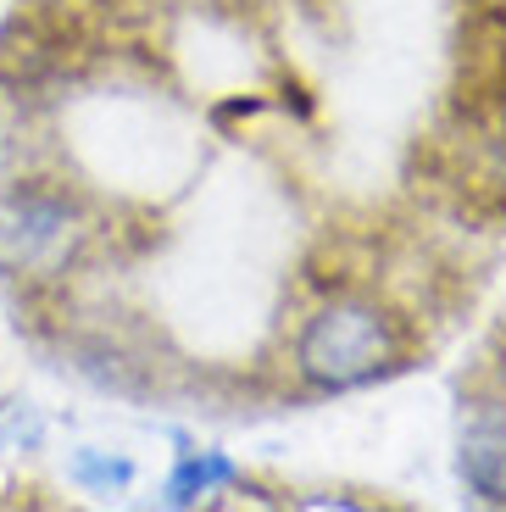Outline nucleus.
Instances as JSON below:
<instances>
[{
	"mask_svg": "<svg viewBox=\"0 0 506 512\" xmlns=\"http://www.w3.org/2000/svg\"><path fill=\"white\" fill-rule=\"evenodd\" d=\"M456 468L473 501L506 507V396H479L462 407L456 429Z\"/></svg>",
	"mask_w": 506,
	"mask_h": 512,
	"instance_id": "obj_3",
	"label": "nucleus"
},
{
	"mask_svg": "<svg viewBox=\"0 0 506 512\" xmlns=\"http://www.w3.org/2000/svg\"><path fill=\"white\" fill-rule=\"evenodd\" d=\"M217 485H234V462L217 457V451H206V457L184 451V462H178L173 479H167V501H173V507H190V501L212 496Z\"/></svg>",
	"mask_w": 506,
	"mask_h": 512,
	"instance_id": "obj_4",
	"label": "nucleus"
},
{
	"mask_svg": "<svg viewBox=\"0 0 506 512\" xmlns=\"http://www.w3.org/2000/svg\"><path fill=\"white\" fill-rule=\"evenodd\" d=\"M395 357H401V323L362 295H334L329 307L306 318L295 340V373L312 390H356L390 373Z\"/></svg>",
	"mask_w": 506,
	"mask_h": 512,
	"instance_id": "obj_2",
	"label": "nucleus"
},
{
	"mask_svg": "<svg viewBox=\"0 0 506 512\" xmlns=\"http://www.w3.org/2000/svg\"><path fill=\"white\" fill-rule=\"evenodd\" d=\"M73 479L84 490H123L128 479H134V462H123V457H106V451H78L73 457Z\"/></svg>",
	"mask_w": 506,
	"mask_h": 512,
	"instance_id": "obj_5",
	"label": "nucleus"
},
{
	"mask_svg": "<svg viewBox=\"0 0 506 512\" xmlns=\"http://www.w3.org/2000/svg\"><path fill=\"white\" fill-rule=\"evenodd\" d=\"M89 245V212L78 190L56 179H17L0 195V273L28 284L67 279Z\"/></svg>",
	"mask_w": 506,
	"mask_h": 512,
	"instance_id": "obj_1",
	"label": "nucleus"
}]
</instances>
